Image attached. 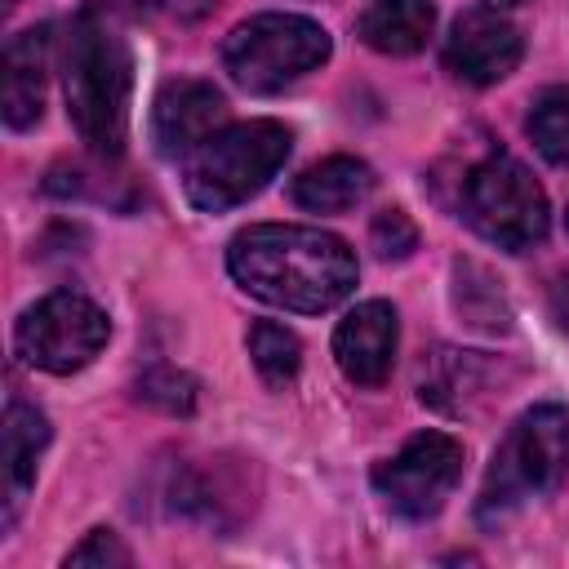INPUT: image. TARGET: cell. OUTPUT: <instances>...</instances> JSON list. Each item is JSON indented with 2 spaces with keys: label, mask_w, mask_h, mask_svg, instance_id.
I'll list each match as a JSON object with an SVG mask.
<instances>
[{
  "label": "cell",
  "mask_w": 569,
  "mask_h": 569,
  "mask_svg": "<svg viewBox=\"0 0 569 569\" xmlns=\"http://www.w3.org/2000/svg\"><path fill=\"white\" fill-rule=\"evenodd\" d=\"M111 9H120V13H151L160 0H107Z\"/></svg>",
  "instance_id": "603a6c76"
},
{
  "label": "cell",
  "mask_w": 569,
  "mask_h": 569,
  "mask_svg": "<svg viewBox=\"0 0 569 569\" xmlns=\"http://www.w3.org/2000/svg\"><path fill=\"white\" fill-rule=\"evenodd\" d=\"M453 307L471 329H485V333H507L511 329V307H507L498 280L476 262L453 267Z\"/></svg>",
  "instance_id": "2e32d148"
},
{
  "label": "cell",
  "mask_w": 569,
  "mask_h": 569,
  "mask_svg": "<svg viewBox=\"0 0 569 569\" xmlns=\"http://www.w3.org/2000/svg\"><path fill=\"white\" fill-rule=\"evenodd\" d=\"M369 244L382 262H400L418 249V227L405 209H378L373 222H369Z\"/></svg>",
  "instance_id": "ffe728a7"
},
{
  "label": "cell",
  "mask_w": 569,
  "mask_h": 569,
  "mask_svg": "<svg viewBox=\"0 0 569 569\" xmlns=\"http://www.w3.org/2000/svg\"><path fill=\"white\" fill-rule=\"evenodd\" d=\"M227 98L209 80H169L151 107V138L164 156H191L209 133L222 129Z\"/></svg>",
  "instance_id": "8fae6325"
},
{
  "label": "cell",
  "mask_w": 569,
  "mask_h": 569,
  "mask_svg": "<svg viewBox=\"0 0 569 569\" xmlns=\"http://www.w3.org/2000/svg\"><path fill=\"white\" fill-rule=\"evenodd\" d=\"M458 476H462V445L445 431H418L400 445V453L373 467V489L396 516L427 520L445 507Z\"/></svg>",
  "instance_id": "ba28073f"
},
{
  "label": "cell",
  "mask_w": 569,
  "mask_h": 569,
  "mask_svg": "<svg viewBox=\"0 0 569 569\" xmlns=\"http://www.w3.org/2000/svg\"><path fill=\"white\" fill-rule=\"evenodd\" d=\"M396 342H400V325H396V307L373 298L351 307L338 329H333V360L347 373V382L356 387H382L391 365H396Z\"/></svg>",
  "instance_id": "30bf717a"
},
{
  "label": "cell",
  "mask_w": 569,
  "mask_h": 569,
  "mask_svg": "<svg viewBox=\"0 0 569 569\" xmlns=\"http://www.w3.org/2000/svg\"><path fill=\"white\" fill-rule=\"evenodd\" d=\"M373 187H378V178L365 160L329 156L293 178V204L307 213H347V209L365 204Z\"/></svg>",
  "instance_id": "4fadbf2b"
},
{
  "label": "cell",
  "mask_w": 569,
  "mask_h": 569,
  "mask_svg": "<svg viewBox=\"0 0 569 569\" xmlns=\"http://www.w3.org/2000/svg\"><path fill=\"white\" fill-rule=\"evenodd\" d=\"M227 271L244 293L302 316H320L351 298L360 276L347 240L298 222H253L236 231L227 244Z\"/></svg>",
  "instance_id": "6da1fadb"
},
{
  "label": "cell",
  "mask_w": 569,
  "mask_h": 569,
  "mask_svg": "<svg viewBox=\"0 0 569 569\" xmlns=\"http://www.w3.org/2000/svg\"><path fill=\"white\" fill-rule=\"evenodd\" d=\"M62 93L76 133L98 156H120L129 133L133 58L102 13L80 9L62 36Z\"/></svg>",
  "instance_id": "7a4b0ae2"
},
{
  "label": "cell",
  "mask_w": 569,
  "mask_h": 569,
  "mask_svg": "<svg viewBox=\"0 0 569 569\" xmlns=\"http://www.w3.org/2000/svg\"><path fill=\"white\" fill-rule=\"evenodd\" d=\"M249 360L267 387H289L302 369V342L293 329H284L276 320H258L249 329Z\"/></svg>",
  "instance_id": "e0dca14e"
},
{
  "label": "cell",
  "mask_w": 569,
  "mask_h": 569,
  "mask_svg": "<svg viewBox=\"0 0 569 569\" xmlns=\"http://www.w3.org/2000/svg\"><path fill=\"white\" fill-rule=\"evenodd\" d=\"M489 4H493V9H498V4H525V0H489Z\"/></svg>",
  "instance_id": "cb8c5ba5"
},
{
  "label": "cell",
  "mask_w": 569,
  "mask_h": 569,
  "mask_svg": "<svg viewBox=\"0 0 569 569\" xmlns=\"http://www.w3.org/2000/svg\"><path fill=\"white\" fill-rule=\"evenodd\" d=\"M565 476H569V409L533 405L507 427L502 445L493 449L476 511L485 525L507 520L529 498L560 489Z\"/></svg>",
  "instance_id": "277c9868"
},
{
  "label": "cell",
  "mask_w": 569,
  "mask_h": 569,
  "mask_svg": "<svg viewBox=\"0 0 569 569\" xmlns=\"http://www.w3.org/2000/svg\"><path fill=\"white\" fill-rule=\"evenodd\" d=\"M431 31H436L431 0H369L356 18V36L387 58L418 53L431 40Z\"/></svg>",
  "instance_id": "5bb4252c"
},
{
  "label": "cell",
  "mask_w": 569,
  "mask_h": 569,
  "mask_svg": "<svg viewBox=\"0 0 569 569\" xmlns=\"http://www.w3.org/2000/svg\"><path fill=\"white\" fill-rule=\"evenodd\" d=\"M196 396H200L196 378L182 373V369H173V365H156V369H147L138 378V400H147L151 409L173 413V418H187L196 409Z\"/></svg>",
  "instance_id": "d6986e66"
},
{
  "label": "cell",
  "mask_w": 569,
  "mask_h": 569,
  "mask_svg": "<svg viewBox=\"0 0 569 569\" xmlns=\"http://www.w3.org/2000/svg\"><path fill=\"white\" fill-rule=\"evenodd\" d=\"M293 133L280 120H240L209 133L182 164L187 200L204 213H222L258 196L289 160Z\"/></svg>",
  "instance_id": "3957f363"
},
{
  "label": "cell",
  "mask_w": 569,
  "mask_h": 569,
  "mask_svg": "<svg viewBox=\"0 0 569 569\" xmlns=\"http://www.w3.org/2000/svg\"><path fill=\"white\" fill-rule=\"evenodd\" d=\"M107 338H111L107 311L93 298L71 293V289H58V293H44L40 302H31L13 329L18 356L44 373L84 369L107 347Z\"/></svg>",
  "instance_id": "52a82bcc"
},
{
  "label": "cell",
  "mask_w": 569,
  "mask_h": 569,
  "mask_svg": "<svg viewBox=\"0 0 569 569\" xmlns=\"http://www.w3.org/2000/svg\"><path fill=\"white\" fill-rule=\"evenodd\" d=\"M538 156L551 164H569V84H551L533 98L529 120H525Z\"/></svg>",
  "instance_id": "ac0fdd59"
},
{
  "label": "cell",
  "mask_w": 569,
  "mask_h": 569,
  "mask_svg": "<svg viewBox=\"0 0 569 569\" xmlns=\"http://www.w3.org/2000/svg\"><path fill=\"white\" fill-rule=\"evenodd\" d=\"M44 445H49V418L40 409L13 400L4 409V453H0V462H4V529L13 525L22 498L36 480V458L44 453Z\"/></svg>",
  "instance_id": "9a60e30c"
},
{
  "label": "cell",
  "mask_w": 569,
  "mask_h": 569,
  "mask_svg": "<svg viewBox=\"0 0 569 569\" xmlns=\"http://www.w3.org/2000/svg\"><path fill=\"white\" fill-rule=\"evenodd\" d=\"M551 311H556L560 329H569V276H560V280L551 284Z\"/></svg>",
  "instance_id": "7402d4cb"
},
{
  "label": "cell",
  "mask_w": 569,
  "mask_h": 569,
  "mask_svg": "<svg viewBox=\"0 0 569 569\" xmlns=\"http://www.w3.org/2000/svg\"><path fill=\"white\" fill-rule=\"evenodd\" d=\"M67 569H124L129 565V547L111 533V529H93V533H84V542H76L71 551H67V560H62Z\"/></svg>",
  "instance_id": "44dd1931"
},
{
  "label": "cell",
  "mask_w": 569,
  "mask_h": 569,
  "mask_svg": "<svg viewBox=\"0 0 569 569\" xmlns=\"http://www.w3.org/2000/svg\"><path fill=\"white\" fill-rule=\"evenodd\" d=\"M44 67H49V27H27L4 44L0 111L9 129H31L44 111Z\"/></svg>",
  "instance_id": "7c38bea8"
},
{
  "label": "cell",
  "mask_w": 569,
  "mask_h": 569,
  "mask_svg": "<svg viewBox=\"0 0 569 569\" xmlns=\"http://www.w3.org/2000/svg\"><path fill=\"white\" fill-rule=\"evenodd\" d=\"M525 53L520 31L498 9H467L445 40V67L467 84H498Z\"/></svg>",
  "instance_id": "9c48e42d"
},
{
  "label": "cell",
  "mask_w": 569,
  "mask_h": 569,
  "mask_svg": "<svg viewBox=\"0 0 569 569\" xmlns=\"http://www.w3.org/2000/svg\"><path fill=\"white\" fill-rule=\"evenodd\" d=\"M462 218L498 249L525 253L547 236V191L511 156H485L462 178Z\"/></svg>",
  "instance_id": "8992f818"
},
{
  "label": "cell",
  "mask_w": 569,
  "mask_h": 569,
  "mask_svg": "<svg viewBox=\"0 0 569 569\" xmlns=\"http://www.w3.org/2000/svg\"><path fill=\"white\" fill-rule=\"evenodd\" d=\"M333 40L302 13H253L236 22L218 49L222 71L249 93H276L329 58Z\"/></svg>",
  "instance_id": "5b68a950"
}]
</instances>
